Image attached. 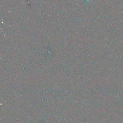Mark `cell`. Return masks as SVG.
Listing matches in <instances>:
<instances>
[{"mask_svg": "<svg viewBox=\"0 0 123 123\" xmlns=\"http://www.w3.org/2000/svg\"><path fill=\"white\" fill-rule=\"evenodd\" d=\"M86 1H89L90 0H86Z\"/></svg>", "mask_w": 123, "mask_h": 123, "instance_id": "cell-1", "label": "cell"}]
</instances>
